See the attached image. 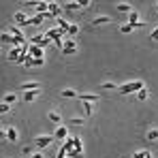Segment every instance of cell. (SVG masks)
<instances>
[{"instance_id": "6da1fadb", "label": "cell", "mask_w": 158, "mask_h": 158, "mask_svg": "<svg viewBox=\"0 0 158 158\" xmlns=\"http://www.w3.org/2000/svg\"><path fill=\"white\" fill-rule=\"evenodd\" d=\"M143 88V81H131V83H126V85H118V90L122 92V94H137L139 90Z\"/></svg>"}, {"instance_id": "7a4b0ae2", "label": "cell", "mask_w": 158, "mask_h": 158, "mask_svg": "<svg viewBox=\"0 0 158 158\" xmlns=\"http://www.w3.org/2000/svg\"><path fill=\"white\" fill-rule=\"evenodd\" d=\"M52 143H53V135H39V137L34 139V145L41 148V150L47 148V145H52Z\"/></svg>"}, {"instance_id": "3957f363", "label": "cell", "mask_w": 158, "mask_h": 158, "mask_svg": "<svg viewBox=\"0 0 158 158\" xmlns=\"http://www.w3.org/2000/svg\"><path fill=\"white\" fill-rule=\"evenodd\" d=\"M107 24H111V17H109V15H98V17H94V19L90 22V26H92V28L107 26Z\"/></svg>"}, {"instance_id": "277c9868", "label": "cell", "mask_w": 158, "mask_h": 158, "mask_svg": "<svg viewBox=\"0 0 158 158\" xmlns=\"http://www.w3.org/2000/svg\"><path fill=\"white\" fill-rule=\"evenodd\" d=\"M30 41H32V45H39V47H47V45L52 43V41H49L47 36H43V34H34Z\"/></svg>"}, {"instance_id": "5b68a950", "label": "cell", "mask_w": 158, "mask_h": 158, "mask_svg": "<svg viewBox=\"0 0 158 158\" xmlns=\"http://www.w3.org/2000/svg\"><path fill=\"white\" fill-rule=\"evenodd\" d=\"M77 52V45H75V41L71 39V41H66V43H62V53L64 56H71V53Z\"/></svg>"}, {"instance_id": "8992f818", "label": "cell", "mask_w": 158, "mask_h": 158, "mask_svg": "<svg viewBox=\"0 0 158 158\" xmlns=\"http://www.w3.org/2000/svg\"><path fill=\"white\" fill-rule=\"evenodd\" d=\"M4 139L11 141V143H15V141H17V128H15V126H9V128L4 131Z\"/></svg>"}, {"instance_id": "52a82bcc", "label": "cell", "mask_w": 158, "mask_h": 158, "mask_svg": "<svg viewBox=\"0 0 158 158\" xmlns=\"http://www.w3.org/2000/svg\"><path fill=\"white\" fill-rule=\"evenodd\" d=\"M28 19H30V17H26V13H22V11H17L15 17H13V22H15L17 26H28Z\"/></svg>"}, {"instance_id": "ba28073f", "label": "cell", "mask_w": 158, "mask_h": 158, "mask_svg": "<svg viewBox=\"0 0 158 158\" xmlns=\"http://www.w3.org/2000/svg\"><path fill=\"white\" fill-rule=\"evenodd\" d=\"M28 56H30V58H43V47H39V45L28 47Z\"/></svg>"}, {"instance_id": "9c48e42d", "label": "cell", "mask_w": 158, "mask_h": 158, "mask_svg": "<svg viewBox=\"0 0 158 158\" xmlns=\"http://www.w3.org/2000/svg\"><path fill=\"white\" fill-rule=\"evenodd\" d=\"M22 90H24V92H32V90H41V83H39V81H28V83H22Z\"/></svg>"}, {"instance_id": "30bf717a", "label": "cell", "mask_w": 158, "mask_h": 158, "mask_svg": "<svg viewBox=\"0 0 158 158\" xmlns=\"http://www.w3.org/2000/svg\"><path fill=\"white\" fill-rule=\"evenodd\" d=\"M41 96V90H32V92H24V101L26 103H32V101H36Z\"/></svg>"}, {"instance_id": "8fae6325", "label": "cell", "mask_w": 158, "mask_h": 158, "mask_svg": "<svg viewBox=\"0 0 158 158\" xmlns=\"http://www.w3.org/2000/svg\"><path fill=\"white\" fill-rule=\"evenodd\" d=\"M45 19H47V17H45V13H43V15H34V17H30V19H28V26H41Z\"/></svg>"}, {"instance_id": "7c38bea8", "label": "cell", "mask_w": 158, "mask_h": 158, "mask_svg": "<svg viewBox=\"0 0 158 158\" xmlns=\"http://www.w3.org/2000/svg\"><path fill=\"white\" fill-rule=\"evenodd\" d=\"M66 135H69L66 126H58V128H56V135H53V139H60V141H64V139H66Z\"/></svg>"}, {"instance_id": "4fadbf2b", "label": "cell", "mask_w": 158, "mask_h": 158, "mask_svg": "<svg viewBox=\"0 0 158 158\" xmlns=\"http://www.w3.org/2000/svg\"><path fill=\"white\" fill-rule=\"evenodd\" d=\"M47 13H49V17H58V15H60V6H58L56 2H49V4H47Z\"/></svg>"}, {"instance_id": "5bb4252c", "label": "cell", "mask_w": 158, "mask_h": 158, "mask_svg": "<svg viewBox=\"0 0 158 158\" xmlns=\"http://www.w3.org/2000/svg\"><path fill=\"white\" fill-rule=\"evenodd\" d=\"M77 98H81L83 103H94V101H101V96H98V94H79Z\"/></svg>"}, {"instance_id": "9a60e30c", "label": "cell", "mask_w": 158, "mask_h": 158, "mask_svg": "<svg viewBox=\"0 0 158 158\" xmlns=\"http://www.w3.org/2000/svg\"><path fill=\"white\" fill-rule=\"evenodd\" d=\"M19 53H22V47H13V49L9 52V60H11V62H17V60H19Z\"/></svg>"}, {"instance_id": "2e32d148", "label": "cell", "mask_w": 158, "mask_h": 158, "mask_svg": "<svg viewBox=\"0 0 158 158\" xmlns=\"http://www.w3.org/2000/svg\"><path fill=\"white\" fill-rule=\"evenodd\" d=\"M0 41H2V43H9V45H13V47H17V45H15V39H13L9 32H2V34H0Z\"/></svg>"}, {"instance_id": "e0dca14e", "label": "cell", "mask_w": 158, "mask_h": 158, "mask_svg": "<svg viewBox=\"0 0 158 158\" xmlns=\"http://www.w3.org/2000/svg\"><path fill=\"white\" fill-rule=\"evenodd\" d=\"M60 96H64V98H77V96H79V92L71 90V88H66V90H62V92H60Z\"/></svg>"}, {"instance_id": "ac0fdd59", "label": "cell", "mask_w": 158, "mask_h": 158, "mask_svg": "<svg viewBox=\"0 0 158 158\" xmlns=\"http://www.w3.org/2000/svg\"><path fill=\"white\" fill-rule=\"evenodd\" d=\"M47 118H49V122H53V124H60V122H62V115H60L58 111H49Z\"/></svg>"}, {"instance_id": "d6986e66", "label": "cell", "mask_w": 158, "mask_h": 158, "mask_svg": "<svg viewBox=\"0 0 158 158\" xmlns=\"http://www.w3.org/2000/svg\"><path fill=\"white\" fill-rule=\"evenodd\" d=\"M2 103H6V105L11 107L13 103H17V94H13V92H11V94H4V98H2Z\"/></svg>"}, {"instance_id": "ffe728a7", "label": "cell", "mask_w": 158, "mask_h": 158, "mask_svg": "<svg viewBox=\"0 0 158 158\" xmlns=\"http://www.w3.org/2000/svg\"><path fill=\"white\" fill-rule=\"evenodd\" d=\"M115 9H118L120 13H132V6L128 4V2H120V4H118Z\"/></svg>"}, {"instance_id": "44dd1931", "label": "cell", "mask_w": 158, "mask_h": 158, "mask_svg": "<svg viewBox=\"0 0 158 158\" xmlns=\"http://www.w3.org/2000/svg\"><path fill=\"white\" fill-rule=\"evenodd\" d=\"M137 22H141V15H139L137 11H132L131 15H128V24H131V26H135Z\"/></svg>"}, {"instance_id": "7402d4cb", "label": "cell", "mask_w": 158, "mask_h": 158, "mask_svg": "<svg viewBox=\"0 0 158 158\" xmlns=\"http://www.w3.org/2000/svg\"><path fill=\"white\" fill-rule=\"evenodd\" d=\"M69 26H71V24H69L64 17H58V26H56V28H60L62 32H66V30H69Z\"/></svg>"}, {"instance_id": "603a6c76", "label": "cell", "mask_w": 158, "mask_h": 158, "mask_svg": "<svg viewBox=\"0 0 158 158\" xmlns=\"http://www.w3.org/2000/svg\"><path fill=\"white\" fill-rule=\"evenodd\" d=\"M145 137H148V141H158V128H150Z\"/></svg>"}, {"instance_id": "cb8c5ba5", "label": "cell", "mask_w": 158, "mask_h": 158, "mask_svg": "<svg viewBox=\"0 0 158 158\" xmlns=\"http://www.w3.org/2000/svg\"><path fill=\"white\" fill-rule=\"evenodd\" d=\"M148 96H150V92H148L145 88H141V90L137 92V101H148Z\"/></svg>"}, {"instance_id": "d4e9b609", "label": "cell", "mask_w": 158, "mask_h": 158, "mask_svg": "<svg viewBox=\"0 0 158 158\" xmlns=\"http://www.w3.org/2000/svg\"><path fill=\"white\" fill-rule=\"evenodd\" d=\"M73 150H75L77 154H81V150H83V148H81V139H79V137L73 139Z\"/></svg>"}, {"instance_id": "484cf974", "label": "cell", "mask_w": 158, "mask_h": 158, "mask_svg": "<svg viewBox=\"0 0 158 158\" xmlns=\"http://www.w3.org/2000/svg\"><path fill=\"white\" fill-rule=\"evenodd\" d=\"M77 32H79V26H77V24H71V26H69V30H66V34H69V36H75Z\"/></svg>"}, {"instance_id": "4316f807", "label": "cell", "mask_w": 158, "mask_h": 158, "mask_svg": "<svg viewBox=\"0 0 158 158\" xmlns=\"http://www.w3.org/2000/svg\"><path fill=\"white\" fill-rule=\"evenodd\" d=\"M64 6H66V11H79V9H81L79 2H66Z\"/></svg>"}, {"instance_id": "83f0119b", "label": "cell", "mask_w": 158, "mask_h": 158, "mask_svg": "<svg viewBox=\"0 0 158 158\" xmlns=\"http://www.w3.org/2000/svg\"><path fill=\"white\" fill-rule=\"evenodd\" d=\"M101 88H103V90H118V83H111V81H107V83H101Z\"/></svg>"}, {"instance_id": "f1b7e54d", "label": "cell", "mask_w": 158, "mask_h": 158, "mask_svg": "<svg viewBox=\"0 0 158 158\" xmlns=\"http://www.w3.org/2000/svg\"><path fill=\"white\" fill-rule=\"evenodd\" d=\"M71 124H73V126H83L85 120H83V118H71Z\"/></svg>"}, {"instance_id": "f546056e", "label": "cell", "mask_w": 158, "mask_h": 158, "mask_svg": "<svg viewBox=\"0 0 158 158\" xmlns=\"http://www.w3.org/2000/svg\"><path fill=\"white\" fill-rule=\"evenodd\" d=\"M81 103H83V101H81ZM83 111H85V115L90 118V115H92V103H83Z\"/></svg>"}, {"instance_id": "4dcf8cb0", "label": "cell", "mask_w": 158, "mask_h": 158, "mask_svg": "<svg viewBox=\"0 0 158 158\" xmlns=\"http://www.w3.org/2000/svg\"><path fill=\"white\" fill-rule=\"evenodd\" d=\"M11 111V107L6 105V103H0V115H4V113H9Z\"/></svg>"}, {"instance_id": "1f68e13d", "label": "cell", "mask_w": 158, "mask_h": 158, "mask_svg": "<svg viewBox=\"0 0 158 158\" xmlns=\"http://www.w3.org/2000/svg\"><path fill=\"white\" fill-rule=\"evenodd\" d=\"M131 30H132L131 24H124V26H120V32H124V34H126V32H131Z\"/></svg>"}, {"instance_id": "d6a6232c", "label": "cell", "mask_w": 158, "mask_h": 158, "mask_svg": "<svg viewBox=\"0 0 158 158\" xmlns=\"http://www.w3.org/2000/svg\"><path fill=\"white\" fill-rule=\"evenodd\" d=\"M22 154H24V156H30V154H32V148H30V145H24Z\"/></svg>"}, {"instance_id": "836d02e7", "label": "cell", "mask_w": 158, "mask_h": 158, "mask_svg": "<svg viewBox=\"0 0 158 158\" xmlns=\"http://www.w3.org/2000/svg\"><path fill=\"white\" fill-rule=\"evenodd\" d=\"M30 158H45V154H43V152H32Z\"/></svg>"}, {"instance_id": "e575fe53", "label": "cell", "mask_w": 158, "mask_h": 158, "mask_svg": "<svg viewBox=\"0 0 158 158\" xmlns=\"http://www.w3.org/2000/svg\"><path fill=\"white\" fill-rule=\"evenodd\" d=\"M132 158H145V152H135Z\"/></svg>"}, {"instance_id": "d590c367", "label": "cell", "mask_w": 158, "mask_h": 158, "mask_svg": "<svg viewBox=\"0 0 158 158\" xmlns=\"http://www.w3.org/2000/svg\"><path fill=\"white\" fill-rule=\"evenodd\" d=\"M150 36H152L154 41H158V28H156V30H154V32H152V34H150Z\"/></svg>"}, {"instance_id": "8d00e7d4", "label": "cell", "mask_w": 158, "mask_h": 158, "mask_svg": "<svg viewBox=\"0 0 158 158\" xmlns=\"http://www.w3.org/2000/svg\"><path fill=\"white\" fill-rule=\"evenodd\" d=\"M156 11H158V2H156Z\"/></svg>"}]
</instances>
